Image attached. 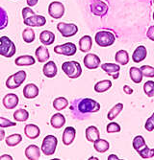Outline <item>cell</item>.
Wrapping results in <instances>:
<instances>
[{"label": "cell", "instance_id": "6da1fadb", "mask_svg": "<svg viewBox=\"0 0 154 160\" xmlns=\"http://www.w3.org/2000/svg\"><path fill=\"white\" fill-rule=\"evenodd\" d=\"M72 109H76L77 113L79 114L77 119L83 120L87 117V114L95 113L99 111L100 109V104L97 103L96 101L90 99V98H83L78 99L73 102V105L71 107Z\"/></svg>", "mask_w": 154, "mask_h": 160}, {"label": "cell", "instance_id": "7a4b0ae2", "mask_svg": "<svg viewBox=\"0 0 154 160\" xmlns=\"http://www.w3.org/2000/svg\"><path fill=\"white\" fill-rule=\"evenodd\" d=\"M17 48L13 43L8 37L3 36L0 38V55L5 58H12L15 56Z\"/></svg>", "mask_w": 154, "mask_h": 160}, {"label": "cell", "instance_id": "3957f363", "mask_svg": "<svg viewBox=\"0 0 154 160\" xmlns=\"http://www.w3.org/2000/svg\"><path fill=\"white\" fill-rule=\"evenodd\" d=\"M64 73L71 79H77L82 74V67L77 62H66L62 64Z\"/></svg>", "mask_w": 154, "mask_h": 160}, {"label": "cell", "instance_id": "277c9868", "mask_svg": "<svg viewBox=\"0 0 154 160\" xmlns=\"http://www.w3.org/2000/svg\"><path fill=\"white\" fill-rule=\"evenodd\" d=\"M96 44L100 47H108L114 44L116 40L115 35L109 31H99L95 34L94 37Z\"/></svg>", "mask_w": 154, "mask_h": 160}, {"label": "cell", "instance_id": "5b68a950", "mask_svg": "<svg viewBox=\"0 0 154 160\" xmlns=\"http://www.w3.org/2000/svg\"><path fill=\"white\" fill-rule=\"evenodd\" d=\"M27 74L23 70L18 71L17 73L11 75L6 81V86L9 89H17L26 80Z\"/></svg>", "mask_w": 154, "mask_h": 160}, {"label": "cell", "instance_id": "8992f818", "mask_svg": "<svg viewBox=\"0 0 154 160\" xmlns=\"http://www.w3.org/2000/svg\"><path fill=\"white\" fill-rule=\"evenodd\" d=\"M58 145V139L54 135H46L41 144V152L45 155H52L55 153L56 148Z\"/></svg>", "mask_w": 154, "mask_h": 160}, {"label": "cell", "instance_id": "52a82bcc", "mask_svg": "<svg viewBox=\"0 0 154 160\" xmlns=\"http://www.w3.org/2000/svg\"><path fill=\"white\" fill-rule=\"evenodd\" d=\"M57 30L61 33V35L64 38H71L77 34L78 27L73 23L59 22L57 24Z\"/></svg>", "mask_w": 154, "mask_h": 160}, {"label": "cell", "instance_id": "ba28073f", "mask_svg": "<svg viewBox=\"0 0 154 160\" xmlns=\"http://www.w3.org/2000/svg\"><path fill=\"white\" fill-rule=\"evenodd\" d=\"M48 14L54 19H60L65 14V6L59 1H53L48 6Z\"/></svg>", "mask_w": 154, "mask_h": 160}, {"label": "cell", "instance_id": "9c48e42d", "mask_svg": "<svg viewBox=\"0 0 154 160\" xmlns=\"http://www.w3.org/2000/svg\"><path fill=\"white\" fill-rule=\"evenodd\" d=\"M54 52L56 54L72 57V56L75 55V53L77 52V47H76V45L74 44V43L66 42V43H64V44L55 46L54 47Z\"/></svg>", "mask_w": 154, "mask_h": 160}, {"label": "cell", "instance_id": "30bf717a", "mask_svg": "<svg viewBox=\"0 0 154 160\" xmlns=\"http://www.w3.org/2000/svg\"><path fill=\"white\" fill-rule=\"evenodd\" d=\"M90 9L94 16L103 17L108 12V5L105 2L101 1V0H95L94 2L90 5Z\"/></svg>", "mask_w": 154, "mask_h": 160}, {"label": "cell", "instance_id": "8fae6325", "mask_svg": "<svg viewBox=\"0 0 154 160\" xmlns=\"http://www.w3.org/2000/svg\"><path fill=\"white\" fill-rule=\"evenodd\" d=\"M84 65H85L88 69H96L98 66H100L101 61L99 59V57L95 54H87L84 57Z\"/></svg>", "mask_w": 154, "mask_h": 160}, {"label": "cell", "instance_id": "7c38bea8", "mask_svg": "<svg viewBox=\"0 0 154 160\" xmlns=\"http://www.w3.org/2000/svg\"><path fill=\"white\" fill-rule=\"evenodd\" d=\"M23 23L28 27H41L46 23V18L40 14H34V16L24 19Z\"/></svg>", "mask_w": 154, "mask_h": 160}, {"label": "cell", "instance_id": "4fadbf2b", "mask_svg": "<svg viewBox=\"0 0 154 160\" xmlns=\"http://www.w3.org/2000/svg\"><path fill=\"white\" fill-rule=\"evenodd\" d=\"M19 96L15 93H9V94H6L2 100V104L4 106L5 108L7 109H13L16 108L19 105Z\"/></svg>", "mask_w": 154, "mask_h": 160}, {"label": "cell", "instance_id": "5bb4252c", "mask_svg": "<svg viewBox=\"0 0 154 160\" xmlns=\"http://www.w3.org/2000/svg\"><path fill=\"white\" fill-rule=\"evenodd\" d=\"M76 136V129L73 127H67L63 132V143L66 146L72 145Z\"/></svg>", "mask_w": 154, "mask_h": 160}, {"label": "cell", "instance_id": "9a60e30c", "mask_svg": "<svg viewBox=\"0 0 154 160\" xmlns=\"http://www.w3.org/2000/svg\"><path fill=\"white\" fill-rule=\"evenodd\" d=\"M101 68L103 71H105L107 75L112 76L114 79H118L119 78V73L120 70V66L119 64L116 63H103L101 65Z\"/></svg>", "mask_w": 154, "mask_h": 160}, {"label": "cell", "instance_id": "2e32d148", "mask_svg": "<svg viewBox=\"0 0 154 160\" xmlns=\"http://www.w3.org/2000/svg\"><path fill=\"white\" fill-rule=\"evenodd\" d=\"M39 87L34 83H28L23 88V95L26 99H35L39 96Z\"/></svg>", "mask_w": 154, "mask_h": 160}, {"label": "cell", "instance_id": "e0dca14e", "mask_svg": "<svg viewBox=\"0 0 154 160\" xmlns=\"http://www.w3.org/2000/svg\"><path fill=\"white\" fill-rule=\"evenodd\" d=\"M147 56V51H146V46L144 45H140L138 46L135 51L133 52V55H132V59H133V62H136V63H139L143 62L144 60H146V58Z\"/></svg>", "mask_w": 154, "mask_h": 160}, {"label": "cell", "instance_id": "ac0fdd59", "mask_svg": "<svg viewBox=\"0 0 154 160\" xmlns=\"http://www.w3.org/2000/svg\"><path fill=\"white\" fill-rule=\"evenodd\" d=\"M24 133L29 139H36L40 134V129L34 124H28L24 128Z\"/></svg>", "mask_w": 154, "mask_h": 160}, {"label": "cell", "instance_id": "d6986e66", "mask_svg": "<svg viewBox=\"0 0 154 160\" xmlns=\"http://www.w3.org/2000/svg\"><path fill=\"white\" fill-rule=\"evenodd\" d=\"M25 156L29 160H38L40 157V149L36 145H30L25 149Z\"/></svg>", "mask_w": 154, "mask_h": 160}, {"label": "cell", "instance_id": "ffe728a7", "mask_svg": "<svg viewBox=\"0 0 154 160\" xmlns=\"http://www.w3.org/2000/svg\"><path fill=\"white\" fill-rule=\"evenodd\" d=\"M35 56H36V59L39 62H45L48 61L50 54H49L48 49L45 47V45H43V46H39L36 49Z\"/></svg>", "mask_w": 154, "mask_h": 160}, {"label": "cell", "instance_id": "44dd1931", "mask_svg": "<svg viewBox=\"0 0 154 160\" xmlns=\"http://www.w3.org/2000/svg\"><path fill=\"white\" fill-rule=\"evenodd\" d=\"M57 66L56 63L52 61L46 62L43 67V73L46 78H54L57 75Z\"/></svg>", "mask_w": 154, "mask_h": 160}, {"label": "cell", "instance_id": "7402d4cb", "mask_svg": "<svg viewBox=\"0 0 154 160\" xmlns=\"http://www.w3.org/2000/svg\"><path fill=\"white\" fill-rule=\"evenodd\" d=\"M36 60L30 55H23L20 57H18L15 60V63L18 66H31L35 64Z\"/></svg>", "mask_w": 154, "mask_h": 160}, {"label": "cell", "instance_id": "603a6c76", "mask_svg": "<svg viewBox=\"0 0 154 160\" xmlns=\"http://www.w3.org/2000/svg\"><path fill=\"white\" fill-rule=\"evenodd\" d=\"M93 39L90 36H84L79 40V49L83 53H87L92 49Z\"/></svg>", "mask_w": 154, "mask_h": 160}, {"label": "cell", "instance_id": "cb8c5ba5", "mask_svg": "<svg viewBox=\"0 0 154 160\" xmlns=\"http://www.w3.org/2000/svg\"><path fill=\"white\" fill-rule=\"evenodd\" d=\"M40 40L44 45H51L55 41V35L51 31L45 30L40 35Z\"/></svg>", "mask_w": 154, "mask_h": 160}, {"label": "cell", "instance_id": "d4e9b609", "mask_svg": "<svg viewBox=\"0 0 154 160\" xmlns=\"http://www.w3.org/2000/svg\"><path fill=\"white\" fill-rule=\"evenodd\" d=\"M86 138L89 142L93 143L94 141H96L97 139L100 138V133L99 130L96 127L94 126H90L87 128L86 129Z\"/></svg>", "mask_w": 154, "mask_h": 160}, {"label": "cell", "instance_id": "484cf974", "mask_svg": "<svg viewBox=\"0 0 154 160\" xmlns=\"http://www.w3.org/2000/svg\"><path fill=\"white\" fill-rule=\"evenodd\" d=\"M65 124H66V118L61 113H55L50 119V125L54 128H61L64 127Z\"/></svg>", "mask_w": 154, "mask_h": 160}, {"label": "cell", "instance_id": "4316f807", "mask_svg": "<svg viewBox=\"0 0 154 160\" xmlns=\"http://www.w3.org/2000/svg\"><path fill=\"white\" fill-rule=\"evenodd\" d=\"M93 148L97 152L104 153L109 150L110 144H109V142L107 140L99 138V139H97L96 141L93 142Z\"/></svg>", "mask_w": 154, "mask_h": 160}, {"label": "cell", "instance_id": "83f0119b", "mask_svg": "<svg viewBox=\"0 0 154 160\" xmlns=\"http://www.w3.org/2000/svg\"><path fill=\"white\" fill-rule=\"evenodd\" d=\"M115 61L119 65H126L129 62V55L125 50H119L116 53Z\"/></svg>", "mask_w": 154, "mask_h": 160}, {"label": "cell", "instance_id": "f1b7e54d", "mask_svg": "<svg viewBox=\"0 0 154 160\" xmlns=\"http://www.w3.org/2000/svg\"><path fill=\"white\" fill-rule=\"evenodd\" d=\"M129 75H130V79L132 80V82L134 83H140L141 82H143V72L141 70V68L138 67H131L129 70Z\"/></svg>", "mask_w": 154, "mask_h": 160}, {"label": "cell", "instance_id": "f546056e", "mask_svg": "<svg viewBox=\"0 0 154 160\" xmlns=\"http://www.w3.org/2000/svg\"><path fill=\"white\" fill-rule=\"evenodd\" d=\"M112 84L113 83L109 80H103L100 82H97L94 85V91L97 93H103L111 88Z\"/></svg>", "mask_w": 154, "mask_h": 160}, {"label": "cell", "instance_id": "4dcf8cb0", "mask_svg": "<svg viewBox=\"0 0 154 160\" xmlns=\"http://www.w3.org/2000/svg\"><path fill=\"white\" fill-rule=\"evenodd\" d=\"M122 109H123V104L119 103V104L115 105L113 108L110 109V111L107 114L108 120H111V121L112 120H115L118 117V116H119V114L122 111Z\"/></svg>", "mask_w": 154, "mask_h": 160}, {"label": "cell", "instance_id": "1f68e13d", "mask_svg": "<svg viewBox=\"0 0 154 160\" xmlns=\"http://www.w3.org/2000/svg\"><path fill=\"white\" fill-rule=\"evenodd\" d=\"M67 106H68V101L65 97H58L53 101V108L57 111H61L65 109Z\"/></svg>", "mask_w": 154, "mask_h": 160}, {"label": "cell", "instance_id": "d6a6232c", "mask_svg": "<svg viewBox=\"0 0 154 160\" xmlns=\"http://www.w3.org/2000/svg\"><path fill=\"white\" fill-rule=\"evenodd\" d=\"M5 141L8 147H16L22 141V136L19 133H15V134L9 135Z\"/></svg>", "mask_w": 154, "mask_h": 160}, {"label": "cell", "instance_id": "836d02e7", "mask_svg": "<svg viewBox=\"0 0 154 160\" xmlns=\"http://www.w3.org/2000/svg\"><path fill=\"white\" fill-rule=\"evenodd\" d=\"M29 118V112L26 109L19 108L13 112V119L18 122H25Z\"/></svg>", "mask_w": 154, "mask_h": 160}, {"label": "cell", "instance_id": "e575fe53", "mask_svg": "<svg viewBox=\"0 0 154 160\" xmlns=\"http://www.w3.org/2000/svg\"><path fill=\"white\" fill-rule=\"evenodd\" d=\"M132 144H133V148H134V150H135L137 152H139L144 147L147 146L146 143L145 138H144L142 135H137L136 137H134Z\"/></svg>", "mask_w": 154, "mask_h": 160}, {"label": "cell", "instance_id": "d590c367", "mask_svg": "<svg viewBox=\"0 0 154 160\" xmlns=\"http://www.w3.org/2000/svg\"><path fill=\"white\" fill-rule=\"evenodd\" d=\"M22 38L25 41V43H32L35 40L36 38L35 32L31 27L24 29L22 32Z\"/></svg>", "mask_w": 154, "mask_h": 160}, {"label": "cell", "instance_id": "8d00e7d4", "mask_svg": "<svg viewBox=\"0 0 154 160\" xmlns=\"http://www.w3.org/2000/svg\"><path fill=\"white\" fill-rule=\"evenodd\" d=\"M9 22V17L7 12L2 8L0 7V30H3L8 26Z\"/></svg>", "mask_w": 154, "mask_h": 160}, {"label": "cell", "instance_id": "74e56055", "mask_svg": "<svg viewBox=\"0 0 154 160\" xmlns=\"http://www.w3.org/2000/svg\"><path fill=\"white\" fill-rule=\"evenodd\" d=\"M139 155L144 159H148L154 157V149H149L147 146L144 147L139 152Z\"/></svg>", "mask_w": 154, "mask_h": 160}, {"label": "cell", "instance_id": "f35d334b", "mask_svg": "<svg viewBox=\"0 0 154 160\" xmlns=\"http://www.w3.org/2000/svg\"><path fill=\"white\" fill-rule=\"evenodd\" d=\"M120 130H121L120 126L115 122H111L110 124L107 125V128H106V132L108 133H117V132H119Z\"/></svg>", "mask_w": 154, "mask_h": 160}, {"label": "cell", "instance_id": "ab89813d", "mask_svg": "<svg viewBox=\"0 0 154 160\" xmlns=\"http://www.w3.org/2000/svg\"><path fill=\"white\" fill-rule=\"evenodd\" d=\"M141 70L143 72V75L147 78H153L154 77V67L150 65H143L141 66Z\"/></svg>", "mask_w": 154, "mask_h": 160}, {"label": "cell", "instance_id": "60d3db41", "mask_svg": "<svg viewBox=\"0 0 154 160\" xmlns=\"http://www.w3.org/2000/svg\"><path fill=\"white\" fill-rule=\"evenodd\" d=\"M154 91V82L152 81H147L144 84V92L147 97H150L151 93Z\"/></svg>", "mask_w": 154, "mask_h": 160}, {"label": "cell", "instance_id": "b9f144b4", "mask_svg": "<svg viewBox=\"0 0 154 160\" xmlns=\"http://www.w3.org/2000/svg\"><path fill=\"white\" fill-rule=\"evenodd\" d=\"M17 125L16 122H12L9 119L5 117H0V128H10V127H15Z\"/></svg>", "mask_w": 154, "mask_h": 160}, {"label": "cell", "instance_id": "7bdbcfd3", "mask_svg": "<svg viewBox=\"0 0 154 160\" xmlns=\"http://www.w3.org/2000/svg\"><path fill=\"white\" fill-rule=\"evenodd\" d=\"M145 128L147 132H152V130H154V113L146 120L145 124Z\"/></svg>", "mask_w": 154, "mask_h": 160}, {"label": "cell", "instance_id": "ee69618b", "mask_svg": "<svg viewBox=\"0 0 154 160\" xmlns=\"http://www.w3.org/2000/svg\"><path fill=\"white\" fill-rule=\"evenodd\" d=\"M21 13H22V18H23V19H26V18H30V17L34 16V14H36L35 12L31 9V7H25V8H23Z\"/></svg>", "mask_w": 154, "mask_h": 160}, {"label": "cell", "instance_id": "f6af8a7d", "mask_svg": "<svg viewBox=\"0 0 154 160\" xmlns=\"http://www.w3.org/2000/svg\"><path fill=\"white\" fill-rule=\"evenodd\" d=\"M146 36L148 39H150L151 41H154V25H151L148 28V30L146 32Z\"/></svg>", "mask_w": 154, "mask_h": 160}, {"label": "cell", "instance_id": "bcb514c9", "mask_svg": "<svg viewBox=\"0 0 154 160\" xmlns=\"http://www.w3.org/2000/svg\"><path fill=\"white\" fill-rule=\"evenodd\" d=\"M123 91L126 94H128V95H131L133 93V89L131 88L130 86H128V85H124L123 86Z\"/></svg>", "mask_w": 154, "mask_h": 160}, {"label": "cell", "instance_id": "7dc6e473", "mask_svg": "<svg viewBox=\"0 0 154 160\" xmlns=\"http://www.w3.org/2000/svg\"><path fill=\"white\" fill-rule=\"evenodd\" d=\"M38 1L39 0H26V2H27V5L29 6V7H34L38 4Z\"/></svg>", "mask_w": 154, "mask_h": 160}, {"label": "cell", "instance_id": "c3c4849f", "mask_svg": "<svg viewBox=\"0 0 154 160\" xmlns=\"http://www.w3.org/2000/svg\"><path fill=\"white\" fill-rule=\"evenodd\" d=\"M0 160H13V157L9 154H3L0 156Z\"/></svg>", "mask_w": 154, "mask_h": 160}, {"label": "cell", "instance_id": "681fc988", "mask_svg": "<svg viewBox=\"0 0 154 160\" xmlns=\"http://www.w3.org/2000/svg\"><path fill=\"white\" fill-rule=\"evenodd\" d=\"M5 138V132L2 128H0V142Z\"/></svg>", "mask_w": 154, "mask_h": 160}, {"label": "cell", "instance_id": "f907efd6", "mask_svg": "<svg viewBox=\"0 0 154 160\" xmlns=\"http://www.w3.org/2000/svg\"><path fill=\"white\" fill-rule=\"evenodd\" d=\"M107 159H108V160H119V158L116 154H111V155L108 156Z\"/></svg>", "mask_w": 154, "mask_h": 160}, {"label": "cell", "instance_id": "816d5d0a", "mask_svg": "<svg viewBox=\"0 0 154 160\" xmlns=\"http://www.w3.org/2000/svg\"><path fill=\"white\" fill-rule=\"evenodd\" d=\"M151 97H154V91L151 93V95H150V98H151Z\"/></svg>", "mask_w": 154, "mask_h": 160}, {"label": "cell", "instance_id": "f5cc1de1", "mask_svg": "<svg viewBox=\"0 0 154 160\" xmlns=\"http://www.w3.org/2000/svg\"><path fill=\"white\" fill-rule=\"evenodd\" d=\"M152 18H153V20H154V12H153V14H152Z\"/></svg>", "mask_w": 154, "mask_h": 160}, {"label": "cell", "instance_id": "db71d44e", "mask_svg": "<svg viewBox=\"0 0 154 160\" xmlns=\"http://www.w3.org/2000/svg\"><path fill=\"white\" fill-rule=\"evenodd\" d=\"M152 1H153V4H154V0H152Z\"/></svg>", "mask_w": 154, "mask_h": 160}]
</instances>
